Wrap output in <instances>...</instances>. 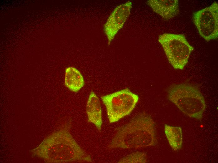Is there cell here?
Returning a JSON list of instances; mask_svg holds the SVG:
<instances>
[{
  "instance_id": "6da1fadb",
  "label": "cell",
  "mask_w": 218,
  "mask_h": 163,
  "mask_svg": "<svg viewBox=\"0 0 218 163\" xmlns=\"http://www.w3.org/2000/svg\"><path fill=\"white\" fill-rule=\"evenodd\" d=\"M156 142L154 122L149 115L143 113L118 128L108 148H144L153 146Z\"/></svg>"
},
{
  "instance_id": "7a4b0ae2",
  "label": "cell",
  "mask_w": 218,
  "mask_h": 163,
  "mask_svg": "<svg viewBox=\"0 0 218 163\" xmlns=\"http://www.w3.org/2000/svg\"><path fill=\"white\" fill-rule=\"evenodd\" d=\"M69 128L64 125L44 141V158L52 163L93 162L73 137Z\"/></svg>"
},
{
  "instance_id": "3957f363",
  "label": "cell",
  "mask_w": 218,
  "mask_h": 163,
  "mask_svg": "<svg viewBox=\"0 0 218 163\" xmlns=\"http://www.w3.org/2000/svg\"><path fill=\"white\" fill-rule=\"evenodd\" d=\"M168 98L185 114L202 120L206 106L203 96L196 86L187 83L173 84L168 89Z\"/></svg>"
},
{
  "instance_id": "277c9868",
  "label": "cell",
  "mask_w": 218,
  "mask_h": 163,
  "mask_svg": "<svg viewBox=\"0 0 218 163\" xmlns=\"http://www.w3.org/2000/svg\"><path fill=\"white\" fill-rule=\"evenodd\" d=\"M158 41L173 67L175 69L183 70L194 50L185 36L165 33L159 35Z\"/></svg>"
},
{
  "instance_id": "5b68a950",
  "label": "cell",
  "mask_w": 218,
  "mask_h": 163,
  "mask_svg": "<svg viewBox=\"0 0 218 163\" xmlns=\"http://www.w3.org/2000/svg\"><path fill=\"white\" fill-rule=\"evenodd\" d=\"M110 123L117 122L129 115L138 100V96L128 88L101 97Z\"/></svg>"
},
{
  "instance_id": "8992f818",
  "label": "cell",
  "mask_w": 218,
  "mask_h": 163,
  "mask_svg": "<svg viewBox=\"0 0 218 163\" xmlns=\"http://www.w3.org/2000/svg\"><path fill=\"white\" fill-rule=\"evenodd\" d=\"M193 22L200 35L207 41L218 38V4L211 5L194 13Z\"/></svg>"
},
{
  "instance_id": "52a82bcc",
  "label": "cell",
  "mask_w": 218,
  "mask_h": 163,
  "mask_svg": "<svg viewBox=\"0 0 218 163\" xmlns=\"http://www.w3.org/2000/svg\"><path fill=\"white\" fill-rule=\"evenodd\" d=\"M132 7V2L128 1L117 6L109 16L104 26V30L108 39V45L123 27L130 14Z\"/></svg>"
},
{
  "instance_id": "ba28073f",
  "label": "cell",
  "mask_w": 218,
  "mask_h": 163,
  "mask_svg": "<svg viewBox=\"0 0 218 163\" xmlns=\"http://www.w3.org/2000/svg\"><path fill=\"white\" fill-rule=\"evenodd\" d=\"M147 4L153 10L165 20H169L179 13L178 0H149Z\"/></svg>"
},
{
  "instance_id": "9c48e42d",
  "label": "cell",
  "mask_w": 218,
  "mask_h": 163,
  "mask_svg": "<svg viewBox=\"0 0 218 163\" xmlns=\"http://www.w3.org/2000/svg\"><path fill=\"white\" fill-rule=\"evenodd\" d=\"M86 112L88 122L93 124L100 131L102 124V110L99 99L93 91L91 92L88 97Z\"/></svg>"
},
{
  "instance_id": "30bf717a",
  "label": "cell",
  "mask_w": 218,
  "mask_h": 163,
  "mask_svg": "<svg viewBox=\"0 0 218 163\" xmlns=\"http://www.w3.org/2000/svg\"><path fill=\"white\" fill-rule=\"evenodd\" d=\"M65 83L70 90L77 92L83 87L85 82L83 76L78 69L70 67L65 70Z\"/></svg>"
},
{
  "instance_id": "8fae6325",
  "label": "cell",
  "mask_w": 218,
  "mask_h": 163,
  "mask_svg": "<svg viewBox=\"0 0 218 163\" xmlns=\"http://www.w3.org/2000/svg\"><path fill=\"white\" fill-rule=\"evenodd\" d=\"M164 131L168 142L174 151L180 150L183 141L181 128L178 126H172L165 124Z\"/></svg>"
},
{
  "instance_id": "7c38bea8",
  "label": "cell",
  "mask_w": 218,
  "mask_h": 163,
  "mask_svg": "<svg viewBox=\"0 0 218 163\" xmlns=\"http://www.w3.org/2000/svg\"><path fill=\"white\" fill-rule=\"evenodd\" d=\"M146 154L137 152L132 153L122 159L119 163H146L147 162Z\"/></svg>"
}]
</instances>
